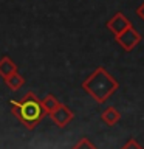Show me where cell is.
Listing matches in <instances>:
<instances>
[{
    "label": "cell",
    "instance_id": "cell-1",
    "mask_svg": "<svg viewBox=\"0 0 144 149\" xmlns=\"http://www.w3.org/2000/svg\"><path fill=\"white\" fill-rule=\"evenodd\" d=\"M82 88L96 102H105L119 88V82L104 67H96L82 81Z\"/></svg>",
    "mask_w": 144,
    "mask_h": 149
},
{
    "label": "cell",
    "instance_id": "cell-2",
    "mask_svg": "<svg viewBox=\"0 0 144 149\" xmlns=\"http://www.w3.org/2000/svg\"><path fill=\"white\" fill-rule=\"evenodd\" d=\"M12 115L19 118V121L25 126L26 129L33 130L45 116L42 109L40 100L36 96L34 92H26L20 100H9Z\"/></svg>",
    "mask_w": 144,
    "mask_h": 149
},
{
    "label": "cell",
    "instance_id": "cell-3",
    "mask_svg": "<svg viewBox=\"0 0 144 149\" xmlns=\"http://www.w3.org/2000/svg\"><path fill=\"white\" fill-rule=\"evenodd\" d=\"M116 42L123 47L124 51H132L139 42H141V34L135 30L133 25H130L129 28H125L123 33H119L118 36H115Z\"/></svg>",
    "mask_w": 144,
    "mask_h": 149
},
{
    "label": "cell",
    "instance_id": "cell-4",
    "mask_svg": "<svg viewBox=\"0 0 144 149\" xmlns=\"http://www.w3.org/2000/svg\"><path fill=\"white\" fill-rule=\"evenodd\" d=\"M48 116H50V120L57 126V127H65V126L73 120L74 115H73V112H71L70 107H67L65 104H62V102H59V106L56 107V109L51 112Z\"/></svg>",
    "mask_w": 144,
    "mask_h": 149
},
{
    "label": "cell",
    "instance_id": "cell-5",
    "mask_svg": "<svg viewBox=\"0 0 144 149\" xmlns=\"http://www.w3.org/2000/svg\"><path fill=\"white\" fill-rule=\"evenodd\" d=\"M130 25H132V22H130L123 13H116L115 16L111 17L109 22H107L105 26L109 28V31H110L113 36H118L119 33H123L125 28H129Z\"/></svg>",
    "mask_w": 144,
    "mask_h": 149
},
{
    "label": "cell",
    "instance_id": "cell-6",
    "mask_svg": "<svg viewBox=\"0 0 144 149\" xmlns=\"http://www.w3.org/2000/svg\"><path fill=\"white\" fill-rule=\"evenodd\" d=\"M119 120H121V113H119L118 109H115L113 106L105 107V109L101 112V121L104 124L110 126V127H111V126H115V124H118Z\"/></svg>",
    "mask_w": 144,
    "mask_h": 149
},
{
    "label": "cell",
    "instance_id": "cell-7",
    "mask_svg": "<svg viewBox=\"0 0 144 149\" xmlns=\"http://www.w3.org/2000/svg\"><path fill=\"white\" fill-rule=\"evenodd\" d=\"M16 72H17V64L14 62L9 56H3V58L0 59V76L5 79V78H8L9 74H12Z\"/></svg>",
    "mask_w": 144,
    "mask_h": 149
},
{
    "label": "cell",
    "instance_id": "cell-8",
    "mask_svg": "<svg viewBox=\"0 0 144 149\" xmlns=\"http://www.w3.org/2000/svg\"><path fill=\"white\" fill-rule=\"evenodd\" d=\"M3 81H5V84H6V87L9 88V90L16 92V90H19V88L23 86V84H25V78H23L19 72H16V73L9 74L8 78H5Z\"/></svg>",
    "mask_w": 144,
    "mask_h": 149
},
{
    "label": "cell",
    "instance_id": "cell-9",
    "mask_svg": "<svg viewBox=\"0 0 144 149\" xmlns=\"http://www.w3.org/2000/svg\"><path fill=\"white\" fill-rule=\"evenodd\" d=\"M59 100L56 98L54 95H51V93H48L44 100H40V104H42V109H44V113L45 115H50L51 112H53L56 107L59 106Z\"/></svg>",
    "mask_w": 144,
    "mask_h": 149
},
{
    "label": "cell",
    "instance_id": "cell-10",
    "mask_svg": "<svg viewBox=\"0 0 144 149\" xmlns=\"http://www.w3.org/2000/svg\"><path fill=\"white\" fill-rule=\"evenodd\" d=\"M71 149H98V148H96L95 144H93L88 138L84 137V138L79 140V141H78L76 144H74V146H73Z\"/></svg>",
    "mask_w": 144,
    "mask_h": 149
},
{
    "label": "cell",
    "instance_id": "cell-11",
    "mask_svg": "<svg viewBox=\"0 0 144 149\" xmlns=\"http://www.w3.org/2000/svg\"><path fill=\"white\" fill-rule=\"evenodd\" d=\"M121 149H144V148H143L141 144H139V143H138L135 138H130L129 141L125 143V144H124V146L121 148Z\"/></svg>",
    "mask_w": 144,
    "mask_h": 149
},
{
    "label": "cell",
    "instance_id": "cell-12",
    "mask_svg": "<svg viewBox=\"0 0 144 149\" xmlns=\"http://www.w3.org/2000/svg\"><path fill=\"white\" fill-rule=\"evenodd\" d=\"M136 16H138V17H141L143 20H144V2L136 8Z\"/></svg>",
    "mask_w": 144,
    "mask_h": 149
}]
</instances>
